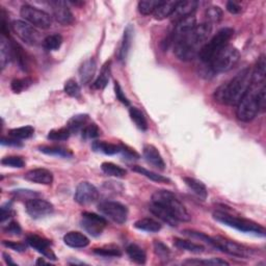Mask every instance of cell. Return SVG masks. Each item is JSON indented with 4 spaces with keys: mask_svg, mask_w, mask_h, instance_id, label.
Segmentation results:
<instances>
[{
    "mask_svg": "<svg viewBox=\"0 0 266 266\" xmlns=\"http://www.w3.org/2000/svg\"><path fill=\"white\" fill-rule=\"evenodd\" d=\"M212 32V24L204 22L197 24L191 32L174 44V52L176 56L184 61H189L199 55L201 48L205 45Z\"/></svg>",
    "mask_w": 266,
    "mask_h": 266,
    "instance_id": "cell-1",
    "label": "cell"
},
{
    "mask_svg": "<svg viewBox=\"0 0 266 266\" xmlns=\"http://www.w3.org/2000/svg\"><path fill=\"white\" fill-rule=\"evenodd\" d=\"M252 85V69L245 68L228 83L221 86L214 97L226 105H237Z\"/></svg>",
    "mask_w": 266,
    "mask_h": 266,
    "instance_id": "cell-2",
    "label": "cell"
},
{
    "mask_svg": "<svg viewBox=\"0 0 266 266\" xmlns=\"http://www.w3.org/2000/svg\"><path fill=\"white\" fill-rule=\"evenodd\" d=\"M266 106L265 84H252L247 93L237 104L236 117L241 122H250Z\"/></svg>",
    "mask_w": 266,
    "mask_h": 266,
    "instance_id": "cell-3",
    "label": "cell"
},
{
    "mask_svg": "<svg viewBox=\"0 0 266 266\" xmlns=\"http://www.w3.org/2000/svg\"><path fill=\"white\" fill-rule=\"evenodd\" d=\"M152 203L156 204L168 210L172 216L178 222H189L191 220L190 214L188 213L185 206L181 201L170 190H156L152 194Z\"/></svg>",
    "mask_w": 266,
    "mask_h": 266,
    "instance_id": "cell-4",
    "label": "cell"
},
{
    "mask_svg": "<svg viewBox=\"0 0 266 266\" xmlns=\"http://www.w3.org/2000/svg\"><path fill=\"white\" fill-rule=\"evenodd\" d=\"M213 219L218 221L219 222H222L223 224H226V226L236 229L240 232L254 234L256 236H265V229L262 226H260L259 223L253 221L234 217L223 211L213 212Z\"/></svg>",
    "mask_w": 266,
    "mask_h": 266,
    "instance_id": "cell-5",
    "label": "cell"
},
{
    "mask_svg": "<svg viewBox=\"0 0 266 266\" xmlns=\"http://www.w3.org/2000/svg\"><path fill=\"white\" fill-rule=\"evenodd\" d=\"M234 35V29L231 27H224L221 29L218 34L214 36L208 42L205 43L200 52L199 57L203 63H210V60L216 56L222 49L226 47L229 41Z\"/></svg>",
    "mask_w": 266,
    "mask_h": 266,
    "instance_id": "cell-6",
    "label": "cell"
},
{
    "mask_svg": "<svg viewBox=\"0 0 266 266\" xmlns=\"http://www.w3.org/2000/svg\"><path fill=\"white\" fill-rule=\"evenodd\" d=\"M240 52L236 47L227 45L210 60V69L214 73H224L237 65Z\"/></svg>",
    "mask_w": 266,
    "mask_h": 266,
    "instance_id": "cell-7",
    "label": "cell"
},
{
    "mask_svg": "<svg viewBox=\"0 0 266 266\" xmlns=\"http://www.w3.org/2000/svg\"><path fill=\"white\" fill-rule=\"evenodd\" d=\"M20 15L25 20V22L33 25L34 27L47 29L52 24V18L50 17L48 13L33 5H22L21 9H20Z\"/></svg>",
    "mask_w": 266,
    "mask_h": 266,
    "instance_id": "cell-8",
    "label": "cell"
},
{
    "mask_svg": "<svg viewBox=\"0 0 266 266\" xmlns=\"http://www.w3.org/2000/svg\"><path fill=\"white\" fill-rule=\"evenodd\" d=\"M12 29L17 37L20 38V40H22L24 43L28 45L36 46L40 43H43L42 36H41L39 30L25 21L16 20L12 23Z\"/></svg>",
    "mask_w": 266,
    "mask_h": 266,
    "instance_id": "cell-9",
    "label": "cell"
},
{
    "mask_svg": "<svg viewBox=\"0 0 266 266\" xmlns=\"http://www.w3.org/2000/svg\"><path fill=\"white\" fill-rule=\"evenodd\" d=\"M98 210L117 223H125L128 219V208L123 204L115 201H105L99 204Z\"/></svg>",
    "mask_w": 266,
    "mask_h": 266,
    "instance_id": "cell-10",
    "label": "cell"
},
{
    "mask_svg": "<svg viewBox=\"0 0 266 266\" xmlns=\"http://www.w3.org/2000/svg\"><path fill=\"white\" fill-rule=\"evenodd\" d=\"M107 226V221L93 212H84L81 220V227L84 228L89 235L98 237L104 231Z\"/></svg>",
    "mask_w": 266,
    "mask_h": 266,
    "instance_id": "cell-11",
    "label": "cell"
},
{
    "mask_svg": "<svg viewBox=\"0 0 266 266\" xmlns=\"http://www.w3.org/2000/svg\"><path fill=\"white\" fill-rule=\"evenodd\" d=\"M216 240V249L220 250L223 253H227L229 255L235 256V257L239 258H249L252 256L253 251L242 244H239L235 241H231L228 239H224L222 237H214Z\"/></svg>",
    "mask_w": 266,
    "mask_h": 266,
    "instance_id": "cell-12",
    "label": "cell"
},
{
    "mask_svg": "<svg viewBox=\"0 0 266 266\" xmlns=\"http://www.w3.org/2000/svg\"><path fill=\"white\" fill-rule=\"evenodd\" d=\"M25 209L33 219H42L50 216L54 211V206L44 199L33 198L26 201Z\"/></svg>",
    "mask_w": 266,
    "mask_h": 266,
    "instance_id": "cell-13",
    "label": "cell"
},
{
    "mask_svg": "<svg viewBox=\"0 0 266 266\" xmlns=\"http://www.w3.org/2000/svg\"><path fill=\"white\" fill-rule=\"evenodd\" d=\"M99 198V191L93 184L84 181L78 184L74 199L79 205L87 206L95 203Z\"/></svg>",
    "mask_w": 266,
    "mask_h": 266,
    "instance_id": "cell-14",
    "label": "cell"
},
{
    "mask_svg": "<svg viewBox=\"0 0 266 266\" xmlns=\"http://www.w3.org/2000/svg\"><path fill=\"white\" fill-rule=\"evenodd\" d=\"M49 4L51 8H52L54 19L59 24L64 26L73 24L75 19L66 1H61V0H51V1H49Z\"/></svg>",
    "mask_w": 266,
    "mask_h": 266,
    "instance_id": "cell-15",
    "label": "cell"
},
{
    "mask_svg": "<svg viewBox=\"0 0 266 266\" xmlns=\"http://www.w3.org/2000/svg\"><path fill=\"white\" fill-rule=\"evenodd\" d=\"M175 25H176L175 29H174L171 40H170V44H173V45L179 42V41L185 36H187L191 30L197 26V19L192 15L181 20L180 22H178Z\"/></svg>",
    "mask_w": 266,
    "mask_h": 266,
    "instance_id": "cell-16",
    "label": "cell"
},
{
    "mask_svg": "<svg viewBox=\"0 0 266 266\" xmlns=\"http://www.w3.org/2000/svg\"><path fill=\"white\" fill-rule=\"evenodd\" d=\"M26 242L36 251L44 255L46 258L51 260H56V256L54 255L52 250H51V242L49 240L36 234H29L26 237Z\"/></svg>",
    "mask_w": 266,
    "mask_h": 266,
    "instance_id": "cell-17",
    "label": "cell"
},
{
    "mask_svg": "<svg viewBox=\"0 0 266 266\" xmlns=\"http://www.w3.org/2000/svg\"><path fill=\"white\" fill-rule=\"evenodd\" d=\"M199 5V2L196 0H186V1H179L175 11H174L173 15L171 16V20L173 23L177 24L181 20L185 19L189 16H192V14L196 11Z\"/></svg>",
    "mask_w": 266,
    "mask_h": 266,
    "instance_id": "cell-18",
    "label": "cell"
},
{
    "mask_svg": "<svg viewBox=\"0 0 266 266\" xmlns=\"http://www.w3.org/2000/svg\"><path fill=\"white\" fill-rule=\"evenodd\" d=\"M24 178L30 182L37 184H43V185H50L53 182V175L49 170L46 169H34L28 171Z\"/></svg>",
    "mask_w": 266,
    "mask_h": 266,
    "instance_id": "cell-19",
    "label": "cell"
},
{
    "mask_svg": "<svg viewBox=\"0 0 266 266\" xmlns=\"http://www.w3.org/2000/svg\"><path fill=\"white\" fill-rule=\"evenodd\" d=\"M142 154H144L145 159L151 166L161 171L166 169V162L156 147L153 145H146L144 147V151H142Z\"/></svg>",
    "mask_w": 266,
    "mask_h": 266,
    "instance_id": "cell-20",
    "label": "cell"
},
{
    "mask_svg": "<svg viewBox=\"0 0 266 266\" xmlns=\"http://www.w3.org/2000/svg\"><path fill=\"white\" fill-rule=\"evenodd\" d=\"M64 241L68 247L74 249H83L89 244V239L86 235L77 231H71L67 233L64 236Z\"/></svg>",
    "mask_w": 266,
    "mask_h": 266,
    "instance_id": "cell-21",
    "label": "cell"
},
{
    "mask_svg": "<svg viewBox=\"0 0 266 266\" xmlns=\"http://www.w3.org/2000/svg\"><path fill=\"white\" fill-rule=\"evenodd\" d=\"M133 33H134V28H133V26L131 24H129L125 29L124 36H123L122 43H121V46L119 49L118 56H119V59L121 61H126V59L128 57V54H129L130 49H131V45H132Z\"/></svg>",
    "mask_w": 266,
    "mask_h": 266,
    "instance_id": "cell-22",
    "label": "cell"
},
{
    "mask_svg": "<svg viewBox=\"0 0 266 266\" xmlns=\"http://www.w3.org/2000/svg\"><path fill=\"white\" fill-rule=\"evenodd\" d=\"M97 69V64L94 58H89L84 61V64L79 68V77L80 81L84 85L90 83L93 79Z\"/></svg>",
    "mask_w": 266,
    "mask_h": 266,
    "instance_id": "cell-23",
    "label": "cell"
},
{
    "mask_svg": "<svg viewBox=\"0 0 266 266\" xmlns=\"http://www.w3.org/2000/svg\"><path fill=\"white\" fill-rule=\"evenodd\" d=\"M184 182H185L186 186L194 193L196 196L201 199L202 201H205L208 197V190L205 184H204L202 181L197 180L191 177H184L183 178Z\"/></svg>",
    "mask_w": 266,
    "mask_h": 266,
    "instance_id": "cell-24",
    "label": "cell"
},
{
    "mask_svg": "<svg viewBox=\"0 0 266 266\" xmlns=\"http://www.w3.org/2000/svg\"><path fill=\"white\" fill-rule=\"evenodd\" d=\"M265 75H266V60L265 55L262 54L257 63L255 65V68L252 69V84H265Z\"/></svg>",
    "mask_w": 266,
    "mask_h": 266,
    "instance_id": "cell-25",
    "label": "cell"
},
{
    "mask_svg": "<svg viewBox=\"0 0 266 266\" xmlns=\"http://www.w3.org/2000/svg\"><path fill=\"white\" fill-rule=\"evenodd\" d=\"M178 2L179 1H174V0H170V1H162L161 0V2L156 7L154 13H153L154 18L156 20H163V19L171 17L174 11H175Z\"/></svg>",
    "mask_w": 266,
    "mask_h": 266,
    "instance_id": "cell-26",
    "label": "cell"
},
{
    "mask_svg": "<svg viewBox=\"0 0 266 266\" xmlns=\"http://www.w3.org/2000/svg\"><path fill=\"white\" fill-rule=\"evenodd\" d=\"M12 59H13L12 42H8L7 37L2 36L1 44H0V64H1V69L3 70Z\"/></svg>",
    "mask_w": 266,
    "mask_h": 266,
    "instance_id": "cell-27",
    "label": "cell"
},
{
    "mask_svg": "<svg viewBox=\"0 0 266 266\" xmlns=\"http://www.w3.org/2000/svg\"><path fill=\"white\" fill-rule=\"evenodd\" d=\"M150 211L153 214H154L155 217L160 219L162 222H165L166 223L170 224L171 227H176L177 226L178 221L163 207H161L159 205H156V204H154V203H152V205L150 206Z\"/></svg>",
    "mask_w": 266,
    "mask_h": 266,
    "instance_id": "cell-28",
    "label": "cell"
},
{
    "mask_svg": "<svg viewBox=\"0 0 266 266\" xmlns=\"http://www.w3.org/2000/svg\"><path fill=\"white\" fill-rule=\"evenodd\" d=\"M174 244H175V247L178 248L179 250L186 251L189 253H193V254H202V253L205 252V248H204L203 245L194 243V242L189 241V240H185V239L175 238L174 239Z\"/></svg>",
    "mask_w": 266,
    "mask_h": 266,
    "instance_id": "cell-29",
    "label": "cell"
},
{
    "mask_svg": "<svg viewBox=\"0 0 266 266\" xmlns=\"http://www.w3.org/2000/svg\"><path fill=\"white\" fill-rule=\"evenodd\" d=\"M89 116L86 114L76 115L71 118L67 124V128L71 131V133H77L79 131H83V129L88 125Z\"/></svg>",
    "mask_w": 266,
    "mask_h": 266,
    "instance_id": "cell-30",
    "label": "cell"
},
{
    "mask_svg": "<svg viewBox=\"0 0 266 266\" xmlns=\"http://www.w3.org/2000/svg\"><path fill=\"white\" fill-rule=\"evenodd\" d=\"M40 152L44 153L47 155H53V156H59V157H65V158H70L73 156V152L70 149L60 147V146H41L39 147Z\"/></svg>",
    "mask_w": 266,
    "mask_h": 266,
    "instance_id": "cell-31",
    "label": "cell"
},
{
    "mask_svg": "<svg viewBox=\"0 0 266 266\" xmlns=\"http://www.w3.org/2000/svg\"><path fill=\"white\" fill-rule=\"evenodd\" d=\"M91 148L96 152H101L106 155H115L121 152V146L110 144V142H106L103 140H96L91 145Z\"/></svg>",
    "mask_w": 266,
    "mask_h": 266,
    "instance_id": "cell-32",
    "label": "cell"
},
{
    "mask_svg": "<svg viewBox=\"0 0 266 266\" xmlns=\"http://www.w3.org/2000/svg\"><path fill=\"white\" fill-rule=\"evenodd\" d=\"M134 227L140 231H145L149 233H156L161 230V224L157 221L150 218L138 220L137 222H135Z\"/></svg>",
    "mask_w": 266,
    "mask_h": 266,
    "instance_id": "cell-33",
    "label": "cell"
},
{
    "mask_svg": "<svg viewBox=\"0 0 266 266\" xmlns=\"http://www.w3.org/2000/svg\"><path fill=\"white\" fill-rule=\"evenodd\" d=\"M127 255L129 256V258L137 264H145L147 260V255L145 251L142 250L140 247H138L137 244L131 243L129 244L126 249Z\"/></svg>",
    "mask_w": 266,
    "mask_h": 266,
    "instance_id": "cell-34",
    "label": "cell"
},
{
    "mask_svg": "<svg viewBox=\"0 0 266 266\" xmlns=\"http://www.w3.org/2000/svg\"><path fill=\"white\" fill-rule=\"evenodd\" d=\"M101 170L107 176L117 177V178H124L127 175V171L122 167L115 165L112 162H103L101 165Z\"/></svg>",
    "mask_w": 266,
    "mask_h": 266,
    "instance_id": "cell-35",
    "label": "cell"
},
{
    "mask_svg": "<svg viewBox=\"0 0 266 266\" xmlns=\"http://www.w3.org/2000/svg\"><path fill=\"white\" fill-rule=\"evenodd\" d=\"M129 115L131 120L134 123L135 126L141 130L147 131L148 130V122L145 115L137 108V107H130L129 108Z\"/></svg>",
    "mask_w": 266,
    "mask_h": 266,
    "instance_id": "cell-36",
    "label": "cell"
},
{
    "mask_svg": "<svg viewBox=\"0 0 266 266\" xmlns=\"http://www.w3.org/2000/svg\"><path fill=\"white\" fill-rule=\"evenodd\" d=\"M110 61H107V63L102 68L100 75L98 76V78L96 79L95 84H94V88L98 89H103L106 88V86L108 85V81L110 79Z\"/></svg>",
    "mask_w": 266,
    "mask_h": 266,
    "instance_id": "cell-37",
    "label": "cell"
},
{
    "mask_svg": "<svg viewBox=\"0 0 266 266\" xmlns=\"http://www.w3.org/2000/svg\"><path fill=\"white\" fill-rule=\"evenodd\" d=\"M132 171H134L138 174H140V175L147 177L148 179L154 181V182H158V183H171V180L165 176L162 175H158V174L154 173V172H151L145 168H141L139 166H134L132 167Z\"/></svg>",
    "mask_w": 266,
    "mask_h": 266,
    "instance_id": "cell-38",
    "label": "cell"
},
{
    "mask_svg": "<svg viewBox=\"0 0 266 266\" xmlns=\"http://www.w3.org/2000/svg\"><path fill=\"white\" fill-rule=\"evenodd\" d=\"M63 44V37L59 34L50 35L43 40V47L48 51L58 50Z\"/></svg>",
    "mask_w": 266,
    "mask_h": 266,
    "instance_id": "cell-39",
    "label": "cell"
},
{
    "mask_svg": "<svg viewBox=\"0 0 266 266\" xmlns=\"http://www.w3.org/2000/svg\"><path fill=\"white\" fill-rule=\"evenodd\" d=\"M160 2L161 0H141V1H139L137 4L138 12L144 16L151 15L154 13V11Z\"/></svg>",
    "mask_w": 266,
    "mask_h": 266,
    "instance_id": "cell-40",
    "label": "cell"
},
{
    "mask_svg": "<svg viewBox=\"0 0 266 266\" xmlns=\"http://www.w3.org/2000/svg\"><path fill=\"white\" fill-rule=\"evenodd\" d=\"M35 133V128L32 126H24L9 130V135L17 139H27L30 138Z\"/></svg>",
    "mask_w": 266,
    "mask_h": 266,
    "instance_id": "cell-41",
    "label": "cell"
},
{
    "mask_svg": "<svg viewBox=\"0 0 266 266\" xmlns=\"http://www.w3.org/2000/svg\"><path fill=\"white\" fill-rule=\"evenodd\" d=\"M154 252L157 257L163 262H168L171 259V250L161 241H154Z\"/></svg>",
    "mask_w": 266,
    "mask_h": 266,
    "instance_id": "cell-42",
    "label": "cell"
},
{
    "mask_svg": "<svg viewBox=\"0 0 266 266\" xmlns=\"http://www.w3.org/2000/svg\"><path fill=\"white\" fill-rule=\"evenodd\" d=\"M71 134H72L71 131L67 127H65V128L51 130L48 133L47 137L48 139L53 140V141H64V140H67Z\"/></svg>",
    "mask_w": 266,
    "mask_h": 266,
    "instance_id": "cell-43",
    "label": "cell"
},
{
    "mask_svg": "<svg viewBox=\"0 0 266 266\" xmlns=\"http://www.w3.org/2000/svg\"><path fill=\"white\" fill-rule=\"evenodd\" d=\"M182 233H183L184 235H186V236H189V237H192V238L199 239V240H201V241H204L205 243L211 245L212 248L216 249V240H214V237L207 236L206 234H204V233H202V232L193 231V230H184Z\"/></svg>",
    "mask_w": 266,
    "mask_h": 266,
    "instance_id": "cell-44",
    "label": "cell"
},
{
    "mask_svg": "<svg viewBox=\"0 0 266 266\" xmlns=\"http://www.w3.org/2000/svg\"><path fill=\"white\" fill-rule=\"evenodd\" d=\"M205 16L207 18L206 22H209L211 24L216 23V22H220L221 20L222 19V11L220 6L211 5V6L206 8Z\"/></svg>",
    "mask_w": 266,
    "mask_h": 266,
    "instance_id": "cell-45",
    "label": "cell"
},
{
    "mask_svg": "<svg viewBox=\"0 0 266 266\" xmlns=\"http://www.w3.org/2000/svg\"><path fill=\"white\" fill-rule=\"evenodd\" d=\"M33 84V80L26 77V78H22V79H14L12 81V84H11V88L13 89L14 93H21V91H23L24 89H27L30 86H32Z\"/></svg>",
    "mask_w": 266,
    "mask_h": 266,
    "instance_id": "cell-46",
    "label": "cell"
},
{
    "mask_svg": "<svg viewBox=\"0 0 266 266\" xmlns=\"http://www.w3.org/2000/svg\"><path fill=\"white\" fill-rule=\"evenodd\" d=\"M81 134H83V137L85 139H94L101 135V130L95 124V123H91V124L87 125L83 129V131H81Z\"/></svg>",
    "mask_w": 266,
    "mask_h": 266,
    "instance_id": "cell-47",
    "label": "cell"
},
{
    "mask_svg": "<svg viewBox=\"0 0 266 266\" xmlns=\"http://www.w3.org/2000/svg\"><path fill=\"white\" fill-rule=\"evenodd\" d=\"M94 254L102 257H121L122 252L116 247H104L94 250Z\"/></svg>",
    "mask_w": 266,
    "mask_h": 266,
    "instance_id": "cell-48",
    "label": "cell"
},
{
    "mask_svg": "<svg viewBox=\"0 0 266 266\" xmlns=\"http://www.w3.org/2000/svg\"><path fill=\"white\" fill-rule=\"evenodd\" d=\"M1 163L5 167L21 169L25 167V160L20 156H7L1 160Z\"/></svg>",
    "mask_w": 266,
    "mask_h": 266,
    "instance_id": "cell-49",
    "label": "cell"
},
{
    "mask_svg": "<svg viewBox=\"0 0 266 266\" xmlns=\"http://www.w3.org/2000/svg\"><path fill=\"white\" fill-rule=\"evenodd\" d=\"M65 93L71 97L78 98L80 96V87L74 79H69L65 84Z\"/></svg>",
    "mask_w": 266,
    "mask_h": 266,
    "instance_id": "cell-50",
    "label": "cell"
},
{
    "mask_svg": "<svg viewBox=\"0 0 266 266\" xmlns=\"http://www.w3.org/2000/svg\"><path fill=\"white\" fill-rule=\"evenodd\" d=\"M184 264H191V265H211V266H218V265H229L227 261H224L220 258H212L209 260H187L184 262Z\"/></svg>",
    "mask_w": 266,
    "mask_h": 266,
    "instance_id": "cell-51",
    "label": "cell"
},
{
    "mask_svg": "<svg viewBox=\"0 0 266 266\" xmlns=\"http://www.w3.org/2000/svg\"><path fill=\"white\" fill-rule=\"evenodd\" d=\"M2 243H3V245H4L5 248L14 250V251L19 252V253H22V252H25L26 251V245L24 243H21V242L4 240Z\"/></svg>",
    "mask_w": 266,
    "mask_h": 266,
    "instance_id": "cell-52",
    "label": "cell"
},
{
    "mask_svg": "<svg viewBox=\"0 0 266 266\" xmlns=\"http://www.w3.org/2000/svg\"><path fill=\"white\" fill-rule=\"evenodd\" d=\"M115 93H116V96H117L118 100L120 102H122L123 104L126 105V106L130 105V101L128 100V98L124 94V91H123V89H122V88H121V86H120V84L118 83V81H116V83H115Z\"/></svg>",
    "mask_w": 266,
    "mask_h": 266,
    "instance_id": "cell-53",
    "label": "cell"
},
{
    "mask_svg": "<svg viewBox=\"0 0 266 266\" xmlns=\"http://www.w3.org/2000/svg\"><path fill=\"white\" fill-rule=\"evenodd\" d=\"M4 232L7 234H12V235H20L22 232L21 227L17 222H11L7 226L4 228Z\"/></svg>",
    "mask_w": 266,
    "mask_h": 266,
    "instance_id": "cell-54",
    "label": "cell"
},
{
    "mask_svg": "<svg viewBox=\"0 0 266 266\" xmlns=\"http://www.w3.org/2000/svg\"><path fill=\"white\" fill-rule=\"evenodd\" d=\"M13 213V208H12V203H6L1 207V222H3L5 220L8 218H11Z\"/></svg>",
    "mask_w": 266,
    "mask_h": 266,
    "instance_id": "cell-55",
    "label": "cell"
},
{
    "mask_svg": "<svg viewBox=\"0 0 266 266\" xmlns=\"http://www.w3.org/2000/svg\"><path fill=\"white\" fill-rule=\"evenodd\" d=\"M227 11L233 15H237L241 13V6L236 2L228 1L227 2Z\"/></svg>",
    "mask_w": 266,
    "mask_h": 266,
    "instance_id": "cell-56",
    "label": "cell"
},
{
    "mask_svg": "<svg viewBox=\"0 0 266 266\" xmlns=\"http://www.w3.org/2000/svg\"><path fill=\"white\" fill-rule=\"evenodd\" d=\"M11 137H12V136H11ZM1 144H2V145H7V146H16V147H17V146H18V147L22 146V144L19 141V139L14 138V137H12V138H5V137H3L2 140H1Z\"/></svg>",
    "mask_w": 266,
    "mask_h": 266,
    "instance_id": "cell-57",
    "label": "cell"
},
{
    "mask_svg": "<svg viewBox=\"0 0 266 266\" xmlns=\"http://www.w3.org/2000/svg\"><path fill=\"white\" fill-rule=\"evenodd\" d=\"M3 257H4V260L7 264H12V265H15V262L11 259V257L7 254H3Z\"/></svg>",
    "mask_w": 266,
    "mask_h": 266,
    "instance_id": "cell-58",
    "label": "cell"
},
{
    "mask_svg": "<svg viewBox=\"0 0 266 266\" xmlns=\"http://www.w3.org/2000/svg\"><path fill=\"white\" fill-rule=\"evenodd\" d=\"M37 265H41V264H47V262L43 259V258H39L38 260H37Z\"/></svg>",
    "mask_w": 266,
    "mask_h": 266,
    "instance_id": "cell-59",
    "label": "cell"
}]
</instances>
